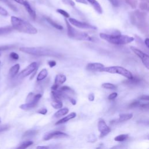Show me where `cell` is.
Instances as JSON below:
<instances>
[{
    "instance_id": "1",
    "label": "cell",
    "mask_w": 149,
    "mask_h": 149,
    "mask_svg": "<svg viewBox=\"0 0 149 149\" xmlns=\"http://www.w3.org/2000/svg\"><path fill=\"white\" fill-rule=\"evenodd\" d=\"M10 21L13 29H15L18 31L30 34H35L38 32L36 27L30 23L20 18L12 16H11Z\"/></svg>"
},
{
    "instance_id": "2",
    "label": "cell",
    "mask_w": 149,
    "mask_h": 149,
    "mask_svg": "<svg viewBox=\"0 0 149 149\" xmlns=\"http://www.w3.org/2000/svg\"><path fill=\"white\" fill-rule=\"evenodd\" d=\"M100 37L109 42V43L116 45H125L130 43L134 40V38L126 35L118 34H108L104 33L100 34Z\"/></svg>"
},
{
    "instance_id": "3",
    "label": "cell",
    "mask_w": 149,
    "mask_h": 149,
    "mask_svg": "<svg viewBox=\"0 0 149 149\" xmlns=\"http://www.w3.org/2000/svg\"><path fill=\"white\" fill-rule=\"evenodd\" d=\"M19 49L22 52L32 55L59 56L58 53L44 47H20Z\"/></svg>"
},
{
    "instance_id": "4",
    "label": "cell",
    "mask_w": 149,
    "mask_h": 149,
    "mask_svg": "<svg viewBox=\"0 0 149 149\" xmlns=\"http://www.w3.org/2000/svg\"><path fill=\"white\" fill-rule=\"evenodd\" d=\"M65 23L66 24L68 29V36L69 38L82 41H91V37L85 32L80 31L74 27H73L70 23L65 19Z\"/></svg>"
},
{
    "instance_id": "5",
    "label": "cell",
    "mask_w": 149,
    "mask_h": 149,
    "mask_svg": "<svg viewBox=\"0 0 149 149\" xmlns=\"http://www.w3.org/2000/svg\"><path fill=\"white\" fill-rule=\"evenodd\" d=\"M135 16L134 25H136L143 33H147L148 24L146 22L147 13L145 12H140L136 10L133 12Z\"/></svg>"
},
{
    "instance_id": "6",
    "label": "cell",
    "mask_w": 149,
    "mask_h": 149,
    "mask_svg": "<svg viewBox=\"0 0 149 149\" xmlns=\"http://www.w3.org/2000/svg\"><path fill=\"white\" fill-rule=\"evenodd\" d=\"M99 71L100 72H105L113 74H119L120 75L123 76L124 77L127 79H131L133 76L132 73L126 69L119 66H109V67H103Z\"/></svg>"
},
{
    "instance_id": "7",
    "label": "cell",
    "mask_w": 149,
    "mask_h": 149,
    "mask_svg": "<svg viewBox=\"0 0 149 149\" xmlns=\"http://www.w3.org/2000/svg\"><path fill=\"white\" fill-rule=\"evenodd\" d=\"M130 49H132V51L139 58L141 59L143 65H144V66L148 69H149V59H148V55L147 54H146V53L143 52V51L139 50V49L131 46L130 47Z\"/></svg>"
},
{
    "instance_id": "8",
    "label": "cell",
    "mask_w": 149,
    "mask_h": 149,
    "mask_svg": "<svg viewBox=\"0 0 149 149\" xmlns=\"http://www.w3.org/2000/svg\"><path fill=\"white\" fill-rule=\"evenodd\" d=\"M68 22L72 24V25L74 26L75 27H77L80 29H91V30H96L97 27L91 25L88 23H85V22H82L80 21H79L75 19L69 17Z\"/></svg>"
},
{
    "instance_id": "9",
    "label": "cell",
    "mask_w": 149,
    "mask_h": 149,
    "mask_svg": "<svg viewBox=\"0 0 149 149\" xmlns=\"http://www.w3.org/2000/svg\"><path fill=\"white\" fill-rule=\"evenodd\" d=\"M37 68V63L35 62H32L19 73L18 77L20 79H23L29 76V74L32 73L33 72H34V70H36Z\"/></svg>"
},
{
    "instance_id": "10",
    "label": "cell",
    "mask_w": 149,
    "mask_h": 149,
    "mask_svg": "<svg viewBox=\"0 0 149 149\" xmlns=\"http://www.w3.org/2000/svg\"><path fill=\"white\" fill-rule=\"evenodd\" d=\"M98 129L100 132V138H102L105 137L111 132L110 127L107 126L105 121L102 119H101L99 120L98 123Z\"/></svg>"
},
{
    "instance_id": "11",
    "label": "cell",
    "mask_w": 149,
    "mask_h": 149,
    "mask_svg": "<svg viewBox=\"0 0 149 149\" xmlns=\"http://www.w3.org/2000/svg\"><path fill=\"white\" fill-rule=\"evenodd\" d=\"M69 136L61 131H54L50 133L45 134L44 136V140H49L51 139H58V138H64L68 137Z\"/></svg>"
},
{
    "instance_id": "12",
    "label": "cell",
    "mask_w": 149,
    "mask_h": 149,
    "mask_svg": "<svg viewBox=\"0 0 149 149\" xmlns=\"http://www.w3.org/2000/svg\"><path fill=\"white\" fill-rule=\"evenodd\" d=\"M104 67V65L100 63H90L87 64L86 69L89 71L100 70Z\"/></svg>"
},
{
    "instance_id": "13",
    "label": "cell",
    "mask_w": 149,
    "mask_h": 149,
    "mask_svg": "<svg viewBox=\"0 0 149 149\" xmlns=\"http://www.w3.org/2000/svg\"><path fill=\"white\" fill-rule=\"evenodd\" d=\"M23 5H24L25 9H26L27 12L29 13V14L30 15V16H31V17L35 20L36 18V12L35 11L32 9V8L31 7L29 2L27 1V0H25L24 1V2L23 3Z\"/></svg>"
},
{
    "instance_id": "14",
    "label": "cell",
    "mask_w": 149,
    "mask_h": 149,
    "mask_svg": "<svg viewBox=\"0 0 149 149\" xmlns=\"http://www.w3.org/2000/svg\"><path fill=\"white\" fill-rule=\"evenodd\" d=\"M38 100H34L33 101L29 102H26V104L21 105L19 107L20 109H22L23 110H29L32 108H33L34 107L36 106L38 102Z\"/></svg>"
},
{
    "instance_id": "15",
    "label": "cell",
    "mask_w": 149,
    "mask_h": 149,
    "mask_svg": "<svg viewBox=\"0 0 149 149\" xmlns=\"http://www.w3.org/2000/svg\"><path fill=\"white\" fill-rule=\"evenodd\" d=\"M86 1H87V2H88L91 5V6L94 8L95 10L97 13H98L99 14L102 13V9L98 1H97L96 0H86Z\"/></svg>"
},
{
    "instance_id": "16",
    "label": "cell",
    "mask_w": 149,
    "mask_h": 149,
    "mask_svg": "<svg viewBox=\"0 0 149 149\" xmlns=\"http://www.w3.org/2000/svg\"><path fill=\"white\" fill-rule=\"evenodd\" d=\"M76 116V113L75 112H72L70 113V114H69L68 115L65 116L64 118H62L61 119H60L59 120L57 121L56 123H55V125H60V124H62V123H64L66 122H68V120L72 119H73Z\"/></svg>"
},
{
    "instance_id": "17",
    "label": "cell",
    "mask_w": 149,
    "mask_h": 149,
    "mask_svg": "<svg viewBox=\"0 0 149 149\" xmlns=\"http://www.w3.org/2000/svg\"><path fill=\"white\" fill-rule=\"evenodd\" d=\"M66 80V77L62 74H57L55 79V84L59 86L61 84H63Z\"/></svg>"
},
{
    "instance_id": "18",
    "label": "cell",
    "mask_w": 149,
    "mask_h": 149,
    "mask_svg": "<svg viewBox=\"0 0 149 149\" xmlns=\"http://www.w3.org/2000/svg\"><path fill=\"white\" fill-rule=\"evenodd\" d=\"M19 69H20V65L18 63H17V64L13 65L12 67H11L10 69H9V76L11 78H13L15 76H16V75L17 74V73L19 72Z\"/></svg>"
},
{
    "instance_id": "19",
    "label": "cell",
    "mask_w": 149,
    "mask_h": 149,
    "mask_svg": "<svg viewBox=\"0 0 149 149\" xmlns=\"http://www.w3.org/2000/svg\"><path fill=\"white\" fill-rule=\"evenodd\" d=\"M13 27L10 26L0 27V36L8 34L10 33V32H12L13 31Z\"/></svg>"
},
{
    "instance_id": "20",
    "label": "cell",
    "mask_w": 149,
    "mask_h": 149,
    "mask_svg": "<svg viewBox=\"0 0 149 149\" xmlns=\"http://www.w3.org/2000/svg\"><path fill=\"white\" fill-rule=\"evenodd\" d=\"M69 112V109L67 108H62L60 109L59 110H58L57 112H56L54 115V116L55 118H59L62 116H64L65 115H66Z\"/></svg>"
},
{
    "instance_id": "21",
    "label": "cell",
    "mask_w": 149,
    "mask_h": 149,
    "mask_svg": "<svg viewBox=\"0 0 149 149\" xmlns=\"http://www.w3.org/2000/svg\"><path fill=\"white\" fill-rule=\"evenodd\" d=\"M48 74V71L46 69H42L40 73L38 74L37 77V80L38 81H41L44 79Z\"/></svg>"
},
{
    "instance_id": "22",
    "label": "cell",
    "mask_w": 149,
    "mask_h": 149,
    "mask_svg": "<svg viewBox=\"0 0 149 149\" xmlns=\"http://www.w3.org/2000/svg\"><path fill=\"white\" fill-rule=\"evenodd\" d=\"M133 117L132 113H122L119 115V120L120 122L126 121L127 120L130 119Z\"/></svg>"
},
{
    "instance_id": "23",
    "label": "cell",
    "mask_w": 149,
    "mask_h": 149,
    "mask_svg": "<svg viewBox=\"0 0 149 149\" xmlns=\"http://www.w3.org/2000/svg\"><path fill=\"white\" fill-rule=\"evenodd\" d=\"M45 19H46V20H47L51 26H52L54 27H55V28H56V29H58V30H62V29H63V26H61V25L58 24L57 23L55 22H54V20H52L51 18L47 17H45Z\"/></svg>"
},
{
    "instance_id": "24",
    "label": "cell",
    "mask_w": 149,
    "mask_h": 149,
    "mask_svg": "<svg viewBox=\"0 0 149 149\" xmlns=\"http://www.w3.org/2000/svg\"><path fill=\"white\" fill-rule=\"evenodd\" d=\"M51 105L55 109H59L62 107L63 104L61 100H56V99H52V101L51 102Z\"/></svg>"
},
{
    "instance_id": "25",
    "label": "cell",
    "mask_w": 149,
    "mask_h": 149,
    "mask_svg": "<svg viewBox=\"0 0 149 149\" xmlns=\"http://www.w3.org/2000/svg\"><path fill=\"white\" fill-rule=\"evenodd\" d=\"M141 79L137 77H132L131 79H128V80H125L123 81V83L128 84H138L140 82Z\"/></svg>"
},
{
    "instance_id": "26",
    "label": "cell",
    "mask_w": 149,
    "mask_h": 149,
    "mask_svg": "<svg viewBox=\"0 0 149 149\" xmlns=\"http://www.w3.org/2000/svg\"><path fill=\"white\" fill-rule=\"evenodd\" d=\"M38 133V131L36 130H27L24 132L23 135V137H31L36 135Z\"/></svg>"
},
{
    "instance_id": "27",
    "label": "cell",
    "mask_w": 149,
    "mask_h": 149,
    "mask_svg": "<svg viewBox=\"0 0 149 149\" xmlns=\"http://www.w3.org/2000/svg\"><path fill=\"white\" fill-rule=\"evenodd\" d=\"M128 137V134H122L118 135V136L115 137L114 140L116 141H123L126 140Z\"/></svg>"
},
{
    "instance_id": "28",
    "label": "cell",
    "mask_w": 149,
    "mask_h": 149,
    "mask_svg": "<svg viewBox=\"0 0 149 149\" xmlns=\"http://www.w3.org/2000/svg\"><path fill=\"white\" fill-rule=\"evenodd\" d=\"M139 7L141 10H143V11L147 10V11H148V2H145V1L141 2L139 4Z\"/></svg>"
},
{
    "instance_id": "29",
    "label": "cell",
    "mask_w": 149,
    "mask_h": 149,
    "mask_svg": "<svg viewBox=\"0 0 149 149\" xmlns=\"http://www.w3.org/2000/svg\"><path fill=\"white\" fill-rule=\"evenodd\" d=\"M104 88L105 89H109V90H113L116 88V86L113 84L110 83H104L101 86Z\"/></svg>"
},
{
    "instance_id": "30",
    "label": "cell",
    "mask_w": 149,
    "mask_h": 149,
    "mask_svg": "<svg viewBox=\"0 0 149 149\" xmlns=\"http://www.w3.org/2000/svg\"><path fill=\"white\" fill-rule=\"evenodd\" d=\"M125 1L129 6H130L131 8L133 9H135L137 7V0H125Z\"/></svg>"
},
{
    "instance_id": "31",
    "label": "cell",
    "mask_w": 149,
    "mask_h": 149,
    "mask_svg": "<svg viewBox=\"0 0 149 149\" xmlns=\"http://www.w3.org/2000/svg\"><path fill=\"white\" fill-rule=\"evenodd\" d=\"M33 142L32 141H26L23 142L19 147H18V148H21V149H24L27 148L28 147L30 146L31 144H33Z\"/></svg>"
},
{
    "instance_id": "32",
    "label": "cell",
    "mask_w": 149,
    "mask_h": 149,
    "mask_svg": "<svg viewBox=\"0 0 149 149\" xmlns=\"http://www.w3.org/2000/svg\"><path fill=\"white\" fill-rule=\"evenodd\" d=\"M0 1H2V2H3L6 5H7L13 11H15V12H17V8L13 4H12L10 2H9L8 0H0Z\"/></svg>"
},
{
    "instance_id": "33",
    "label": "cell",
    "mask_w": 149,
    "mask_h": 149,
    "mask_svg": "<svg viewBox=\"0 0 149 149\" xmlns=\"http://www.w3.org/2000/svg\"><path fill=\"white\" fill-rule=\"evenodd\" d=\"M59 91H61V92H63V93H68V92H72V93H74L73 92V90H72L68 86H63V87H61V88H59V89L58 90Z\"/></svg>"
},
{
    "instance_id": "34",
    "label": "cell",
    "mask_w": 149,
    "mask_h": 149,
    "mask_svg": "<svg viewBox=\"0 0 149 149\" xmlns=\"http://www.w3.org/2000/svg\"><path fill=\"white\" fill-rule=\"evenodd\" d=\"M10 126L8 124H3V125H1V118H0V133L8 130L9 129Z\"/></svg>"
},
{
    "instance_id": "35",
    "label": "cell",
    "mask_w": 149,
    "mask_h": 149,
    "mask_svg": "<svg viewBox=\"0 0 149 149\" xmlns=\"http://www.w3.org/2000/svg\"><path fill=\"white\" fill-rule=\"evenodd\" d=\"M56 12L59 13H60L61 15H62V16H63L65 17L66 18H69L70 17V15L65 10H63V9H58L56 10Z\"/></svg>"
},
{
    "instance_id": "36",
    "label": "cell",
    "mask_w": 149,
    "mask_h": 149,
    "mask_svg": "<svg viewBox=\"0 0 149 149\" xmlns=\"http://www.w3.org/2000/svg\"><path fill=\"white\" fill-rule=\"evenodd\" d=\"M62 1L64 4L72 6H75V3L72 0H62Z\"/></svg>"
},
{
    "instance_id": "37",
    "label": "cell",
    "mask_w": 149,
    "mask_h": 149,
    "mask_svg": "<svg viewBox=\"0 0 149 149\" xmlns=\"http://www.w3.org/2000/svg\"><path fill=\"white\" fill-rule=\"evenodd\" d=\"M140 104V102L138 101H133L132 102V103L130 104L129 107L130 108H135V107H139V104Z\"/></svg>"
},
{
    "instance_id": "38",
    "label": "cell",
    "mask_w": 149,
    "mask_h": 149,
    "mask_svg": "<svg viewBox=\"0 0 149 149\" xmlns=\"http://www.w3.org/2000/svg\"><path fill=\"white\" fill-rule=\"evenodd\" d=\"M8 15V13L7 10L0 6V15L6 16Z\"/></svg>"
},
{
    "instance_id": "39",
    "label": "cell",
    "mask_w": 149,
    "mask_h": 149,
    "mask_svg": "<svg viewBox=\"0 0 149 149\" xmlns=\"http://www.w3.org/2000/svg\"><path fill=\"white\" fill-rule=\"evenodd\" d=\"M10 57L14 59V60H17L19 59V55L17 54H16V52H12L10 54Z\"/></svg>"
},
{
    "instance_id": "40",
    "label": "cell",
    "mask_w": 149,
    "mask_h": 149,
    "mask_svg": "<svg viewBox=\"0 0 149 149\" xmlns=\"http://www.w3.org/2000/svg\"><path fill=\"white\" fill-rule=\"evenodd\" d=\"M117 96H118V93H116V92H114V93H111V94L109 95L108 99L110 100H113L115 98H116Z\"/></svg>"
},
{
    "instance_id": "41",
    "label": "cell",
    "mask_w": 149,
    "mask_h": 149,
    "mask_svg": "<svg viewBox=\"0 0 149 149\" xmlns=\"http://www.w3.org/2000/svg\"><path fill=\"white\" fill-rule=\"evenodd\" d=\"M12 45H5V46H0V51H5L12 48Z\"/></svg>"
},
{
    "instance_id": "42",
    "label": "cell",
    "mask_w": 149,
    "mask_h": 149,
    "mask_svg": "<svg viewBox=\"0 0 149 149\" xmlns=\"http://www.w3.org/2000/svg\"><path fill=\"white\" fill-rule=\"evenodd\" d=\"M109 2L115 7H118L119 6V2L118 0H108Z\"/></svg>"
},
{
    "instance_id": "43",
    "label": "cell",
    "mask_w": 149,
    "mask_h": 149,
    "mask_svg": "<svg viewBox=\"0 0 149 149\" xmlns=\"http://www.w3.org/2000/svg\"><path fill=\"white\" fill-rule=\"evenodd\" d=\"M37 112L38 113H40V114H42V115H45L47 112V109L46 108H42V109H41L38 110L37 111Z\"/></svg>"
},
{
    "instance_id": "44",
    "label": "cell",
    "mask_w": 149,
    "mask_h": 149,
    "mask_svg": "<svg viewBox=\"0 0 149 149\" xmlns=\"http://www.w3.org/2000/svg\"><path fill=\"white\" fill-rule=\"evenodd\" d=\"M139 107H140L141 108H143L144 109H148V104H140Z\"/></svg>"
},
{
    "instance_id": "45",
    "label": "cell",
    "mask_w": 149,
    "mask_h": 149,
    "mask_svg": "<svg viewBox=\"0 0 149 149\" xmlns=\"http://www.w3.org/2000/svg\"><path fill=\"white\" fill-rule=\"evenodd\" d=\"M48 65L51 67V68H52L54 66H55L56 64V62L55 61H49L48 62Z\"/></svg>"
},
{
    "instance_id": "46",
    "label": "cell",
    "mask_w": 149,
    "mask_h": 149,
    "mask_svg": "<svg viewBox=\"0 0 149 149\" xmlns=\"http://www.w3.org/2000/svg\"><path fill=\"white\" fill-rule=\"evenodd\" d=\"M148 95H143L141 97H140V100H146V101H148Z\"/></svg>"
},
{
    "instance_id": "47",
    "label": "cell",
    "mask_w": 149,
    "mask_h": 149,
    "mask_svg": "<svg viewBox=\"0 0 149 149\" xmlns=\"http://www.w3.org/2000/svg\"><path fill=\"white\" fill-rule=\"evenodd\" d=\"M88 98L90 101H93L94 100V95L93 93H90L88 96Z\"/></svg>"
},
{
    "instance_id": "48",
    "label": "cell",
    "mask_w": 149,
    "mask_h": 149,
    "mask_svg": "<svg viewBox=\"0 0 149 149\" xmlns=\"http://www.w3.org/2000/svg\"><path fill=\"white\" fill-rule=\"evenodd\" d=\"M68 99L69 100V101H70V102L72 104V105H76V101L74 98L69 97H68Z\"/></svg>"
},
{
    "instance_id": "49",
    "label": "cell",
    "mask_w": 149,
    "mask_h": 149,
    "mask_svg": "<svg viewBox=\"0 0 149 149\" xmlns=\"http://www.w3.org/2000/svg\"><path fill=\"white\" fill-rule=\"evenodd\" d=\"M76 2H79V3H83V4H88V2L86 0H76Z\"/></svg>"
},
{
    "instance_id": "50",
    "label": "cell",
    "mask_w": 149,
    "mask_h": 149,
    "mask_svg": "<svg viewBox=\"0 0 149 149\" xmlns=\"http://www.w3.org/2000/svg\"><path fill=\"white\" fill-rule=\"evenodd\" d=\"M148 42H149V40H148V38H147L145 40L144 42V44L146 45V47H147V48H148V47H149V45H148Z\"/></svg>"
},
{
    "instance_id": "51",
    "label": "cell",
    "mask_w": 149,
    "mask_h": 149,
    "mask_svg": "<svg viewBox=\"0 0 149 149\" xmlns=\"http://www.w3.org/2000/svg\"><path fill=\"white\" fill-rule=\"evenodd\" d=\"M58 87H59V86H58V85H56V84H54L52 86L51 88H52L53 90H58Z\"/></svg>"
},
{
    "instance_id": "52",
    "label": "cell",
    "mask_w": 149,
    "mask_h": 149,
    "mask_svg": "<svg viewBox=\"0 0 149 149\" xmlns=\"http://www.w3.org/2000/svg\"><path fill=\"white\" fill-rule=\"evenodd\" d=\"M13 1H15L16 2H17L18 3H20V4H22V5H23V3L24 0H13Z\"/></svg>"
},
{
    "instance_id": "53",
    "label": "cell",
    "mask_w": 149,
    "mask_h": 149,
    "mask_svg": "<svg viewBox=\"0 0 149 149\" xmlns=\"http://www.w3.org/2000/svg\"><path fill=\"white\" fill-rule=\"evenodd\" d=\"M37 148H48V147L47 146H38Z\"/></svg>"
},
{
    "instance_id": "54",
    "label": "cell",
    "mask_w": 149,
    "mask_h": 149,
    "mask_svg": "<svg viewBox=\"0 0 149 149\" xmlns=\"http://www.w3.org/2000/svg\"><path fill=\"white\" fill-rule=\"evenodd\" d=\"M0 65H1V61H0Z\"/></svg>"
}]
</instances>
